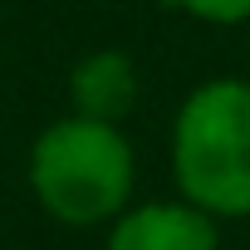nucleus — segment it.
Segmentation results:
<instances>
[{
  "instance_id": "nucleus-1",
  "label": "nucleus",
  "mask_w": 250,
  "mask_h": 250,
  "mask_svg": "<svg viewBox=\"0 0 250 250\" xmlns=\"http://www.w3.org/2000/svg\"><path fill=\"white\" fill-rule=\"evenodd\" d=\"M133 143L108 118L69 113L49 123L30 147V191L40 211L74 230L113 221L133 201Z\"/></svg>"
},
{
  "instance_id": "nucleus-2",
  "label": "nucleus",
  "mask_w": 250,
  "mask_h": 250,
  "mask_svg": "<svg viewBox=\"0 0 250 250\" xmlns=\"http://www.w3.org/2000/svg\"><path fill=\"white\" fill-rule=\"evenodd\" d=\"M172 177L216 221L250 216V79L196 83L172 118Z\"/></svg>"
},
{
  "instance_id": "nucleus-3",
  "label": "nucleus",
  "mask_w": 250,
  "mask_h": 250,
  "mask_svg": "<svg viewBox=\"0 0 250 250\" xmlns=\"http://www.w3.org/2000/svg\"><path fill=\"white\" fill-rule=\"evenodd\" d=\"M103 250H221V230H216V216L187 196L143 201L113 216Z\"/></svg>"
},
{
  "instance_id": "nucleus-4",
  "label": "nucleus",
  "mask_w": 250,
  "mask_h": 250,
  "mask_svg": "<svg viewBox=\"0 0 250 250\" xmlns=\"http://www.w3.org/2000/svg\"><path fill=\"white\" fill-rule=\"evenodd\" d=\"M69 98H74V113H88V118H108L118 123L138 103V69L123 49H93L74 64L69 74Z\"/></svg>"
},
{
  "instance_id": "nucleus-5",
  "label": "nucleus",
  "mask_w": 250,
  "mask_h": 250,
  "mask_svg": "<svg viewBox=\"0 0 250 250\" xmlns=\"http://www.w3.org/2000/svg\"><path fill=\"white\" fill-rule=\"evenodd\" d=\"M177 10H187L201 25H240L250 20V0H172Z\"/></svg>"
}]
</instances>
